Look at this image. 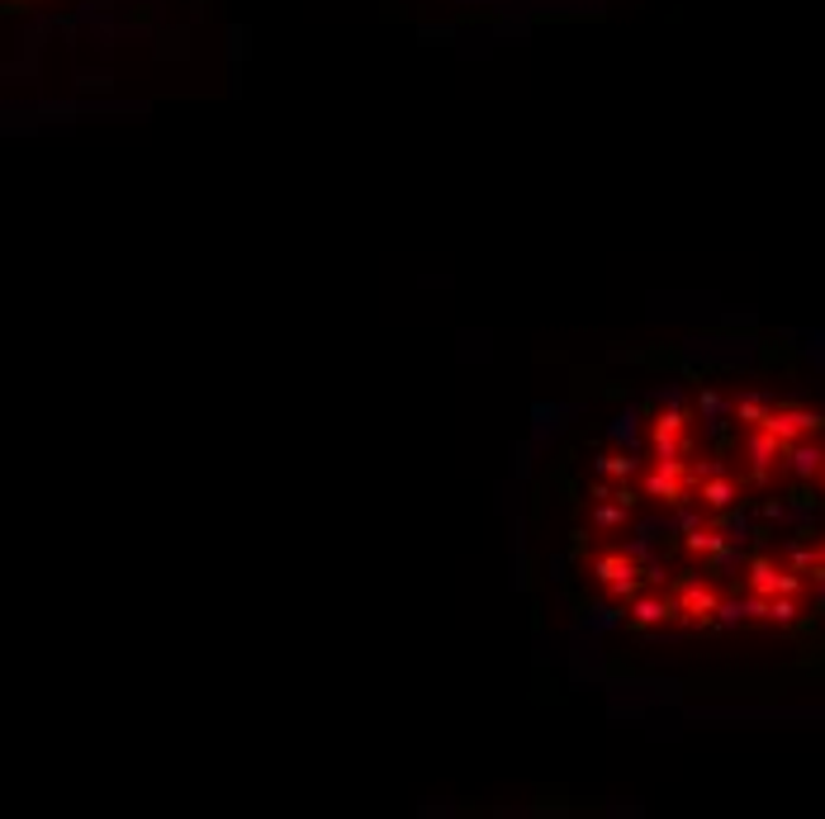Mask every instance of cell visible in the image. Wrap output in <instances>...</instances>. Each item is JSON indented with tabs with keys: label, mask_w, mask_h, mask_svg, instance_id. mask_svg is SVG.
I'll list each match as a JSON object with an SVG mask.
<instances>
[{
	"label": "cell",
	"mask_w": 825,
	"mask_h": 819,
	"mask_svg": "<svg viewBox=\"0 0 825 819\" xmlns=\"http://www.w3.org/2000/svg\"><path fill=\"white\" fill-rule=\"evenodd\" d=\"M542 616L612 687H702L825 635V356L688 337L555 407L527 483Z\"/></svg>",
	"instance_id": "1"
}]
</instances>
